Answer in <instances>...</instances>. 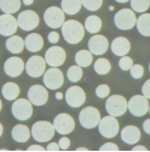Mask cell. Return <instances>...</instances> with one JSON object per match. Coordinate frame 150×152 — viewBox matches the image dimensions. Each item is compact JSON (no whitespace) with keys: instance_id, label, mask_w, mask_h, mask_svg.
Instances as JSON below:
<instances>
[{"instance_id":"cell-46","label":"cell","mask_w":150,"mask_h":152,"mask_svg":"<svg viewBox=\"0 0 150 152\" xmlns=\"http://www.w3.org/2000/svg\"><path fill=\"white\" fill-rule=\"evenodd\" d=\"M63 97H64V95L62 94V93H56V99H57V100H62Z\"/></svg>"},{"instance_id":"cell-5","label":"cell","mask_w":150,"mask_h":152,"mask_svg":"<svg viewBox=\"0 0 150 152\" xmlns=\"http://www.w3.org/2000/svg\"><path fill=\"white\" fill-rule=\"evenodd\" d=\"M105 110L110 116L121 117L127 111V100L122 95H111L105 101Z\"/></svg>"},{"instance_id":"cell-31","label":"cell","mask_w":150,"mask_h":152,"mask_svg":"<svg viewBox=\"0 0 150 152\" xmlns=\"http://www.w3.org/2000/svg\"><path fill=\"white\" fill-rule=\"evenodd\" d=\"M93 69L99 75H105V74H108L110 72L111 65H110L109 60H107V58H98V60L94 61Z\"/></svg>"},{"instance_id":"cell-43","label":"cell","mask_w":150,"mask_h":152,"mask_svg":"<svg viewBox=\"0 0 150 152\" xmlns=\"http://www.w3.org/2000/svg\"><path fill=\"white\" fill-rule=\"evenodd\" d=\"M27 151H46V148L40 146V145H30L27 148Z\"/></svg>"},{"instance_id":"cell-15","label":"cell","mask_w":150,"mask_h":152,"mask_svg":"<svg viewBox=\"0 0 150 152\" xmlns=\"http://www.w3.org/2000/svg\"><path fill=\"white\" fill-rule=\"evenodd\" d=\"M64 99H66V102L68 106L76 108L85 104L86 94L81 86L73 85V86L68 88V90L66 91V95H64Z\"/></svg>"},{"instance_id":"cell-37","label":"cell","mask_w":150,"mask_h":152,"mask_svg":"<svg viewBox=\"0 0 150 152\" xmlns=\"http://www.w3.org/2000/svg\"><path fill=\"white\" fill-rule=\"evenodd\" d=\"M130 73L133 79H139L144 74V67L142 65H133L130 69Z\"/></svg>"},{"instance_id":"cell-36","label":"cell","mask_w":150,"mask_h":152,"mask_svg":"<svg viewBox=\"0 0 150 152\" xmlns=\"http://www.w3.org/2000/svg\"><path fill=\"white\" fill-rule=\"evenodd\" d=\"M110 94V88L107 84H101L96 88V96L99 99H105Z\"/></svg>"},{"instance_id":"cell-41","label":"cell","mask_w":150,"mask_h":152,"mask_svg":"<svg viewBox=\"0 0 150 152\" xmlns=\"http://www.w3.org/2000/svg\"><path fill=\"white\" fill-rule=\"evenodd\" d=\"M47 39H48V42L51 43V44H56V43L59 42V34H58L56 31L50 32V33H48V37H47Z\"/></svg>"},{"instance_id":"cell-23","label":"cell","mask_w":150,"mask_h":152,"mask_svg":"<svg viewBox=\"0 0 150 152\" xmlns=\"http://www.w3.org/2000/svg\"><path fill=\"white\" fill-rule=\"evenodd\" d=\"M30 135V129L24 124H17L11 130V136L16 142H27Z\"/></svg>"},{"instance_id":"cell-19","label":"cell","mask_w":150,"mask_h":152,"mask_svg":"<svg viewBox=\"0 0 150 152\" xmlns=\"http://www.w3.org/2000/svg\"><path fill=\"white\" fill-rule=\"evenodd\" d=\"M18 23L17 20L11 14H3L0 15V35L11 37L17 31Z\"/></svg>"},{"instance_id":"cell-10","label":"cell","mask_w":150,"mask_h":152,"mask_svg":"<svg viewBox=\"0 0 150 152\" xmlns=\"http://www.w3.org/2000/svg\"><path fill=\"white\" fill-rule=\"evenodd\" d=\"M44 21L50 28L57 29L61 28L62 24L66 21V14L61 7L57 6H50L44 12Z\"/></svg>"},{"instance_id":"cell-18","label":"cell","mask_w":150,"mask_h":152,"mask_svg":"<svg viewBox=\"0 0 150 152\" xmlns=\"http://www.w3.org/2000/svg\"><path fill=\"white\" fill-rule=\"evenodd\" d=\"M109 48V42L104 35L101 34H93L90 40H89V50L97 56H101L104 53H107V50Z\"/></svg>"},{"instance_id":"cell-13","label":"cell","mask_w":150,"mask_h":152,"mask_svg":"<svg viewBox=\"0 0 150 152\" xmlns=\"http://www.w3.org/2000/svg\"><path fill=\"white\" fill-rule=\"evenodd\" d=\"M55 130L61 135H68L75 129V121L68 113H59L53 119Z\"/></svg>"},{"instance_id":"cell-25","label":"cell","mask_w":150,"mask_h":152,"mask_svg":"<svg viewBox=\"0 0 150 152\" xmlns=\"http://www.w3.org/2000/svg\"><path fill=\"white\" fill-rule=\"evenodd\" d=\"M19 93H21L19 86L16 83H12V82L5 83L1 88V94H3L4 99L7 101H15L18 97Z\"/></svg>"},{"instance_id":"cell-14","label":"cell","mask_w":150,"mask_h":152,"mask_svg":"<svg viewBox=\"0 0 150 152\" xmlns=\"http://www.w3.org/2000/svg\"><path fill=\"white\" fill-rule=\"evenodd\" d=\"M44 58L50 67H59L66 62L67 54H66L63 48L53 45L46 50V54H45Z\"/></svg>"},{"instance_id":"cell-22","label":"cell","mask_w":150,"mask_h":152,"mask_svg":"<svg viewBox=\"0 0 150 152\" xmlns=\"http://www.w3.org/2000/svg\"><path fill=\"white\" fill-rule=\"evenodd\" d=\"M24 46H26V49L30 53H38V51H40L44 46V38L40 34L30 33L26 37V39H24Z\"/></svg>"},{"instance_id":"cell-33","label":"cell","mask_w":150,"mask_h":152,"mask_svg":"<svg viewBox=\"0 0 150 152\" xmlns=\"http://www.w3.org/2000/svg\"><path fill=\"white\" fill-rule=\"evenodd\" d=\"M130 5L134 12L143 14L150 7V0H130Z\"/></svg>"},{"instance_id":"cell-35","label":"cell","mask_w":150,"mask_h":152,"mask_svg":"<svg viewBox=\"0 0 150 152\" xmlns=\"http://www.w3.org/2000/svg\"><path fill=\"white\" fill-rule=\"evenodd\" d=\"M132 66H133V61H132V58L130 56H127V55L121 56V58L119 61L120 69H122V71H130Z\"/></svg>"},{"instance_id":"cell-49","label":"cell","mask_w":150,"mask_h":152,"mask_svg":"<svg viewBox=\"0 0 150 152\" xmlns=\"http://www.w3.org/2000/svg\"><path fill=\"white\" fill-rule=\"evenodd\" d=\"M75 151H85V152H86V151H89V150H87L86 147H78V148L75 150Z\"/></svg>"},{"instance_id":"cell-29","label":"cell","mask_w":150,"mask_h":152,"mask_svg":"<svg viewBox=\"0 0 150 152\" xmlns=\"http://www.w3.org/2000/svg\"><path fill=\"white\" fill-rule=\"evenodd\" d=\"M75 62L80 67H89L93 62V54L90 50H79L75 54Z\"/></svg>"},{"instance_id":"cell-7","label":"cell","mask_w":150,"mask_h":152,"mask_svg":"<svg viewBox=\"0 0 150 152\" xmlns=\"http://www.w3.org/2000/svg\"><path fill=\"white\" fill-rule=\"evenodd\" d=\"M43 82L46 89L50 90H57L63 85L64 83V75L58 67H51L45 71L43 74Z\"/></svg>"},{"instance_id":"cell-21","label":"cell","mask_w":150,"mask_h":152,"mask_svg":"<svg viewBox=\"0 0 150 152\" xmlns=\"http://www.w3.org/2000/svg\"><path fill=\"white\" fill-rule=\"evenodd\" d=\"M111 51L114 55L116 56H125V55H127L130 53V50H131V43L128 42L127 38H125V37H118L115 38L114 40L111 42Z\"/></svg>"},{"instance_id":"cell-11","label":"cell","mask_w":150,"mask_h":152,"mask_svg":"<svg viewBox=\"0 0 150 152\" xmlns=\"http://www.w3.org/2000/svg\"><path fill=\"white\" fill-rule=\"evenodd\" d=\"M39 22H40L39 16H38V14L33 10L22 11L21 14H18V16H17L18 27L22 31H26V32L35 29L38 26H39Z\"/></svg>"},{"instance_id":"cell-47","label":"cell","mask_w":150,"mask_h":152,"mask_svg":"<svg viewBox=\"0 0 150 152\" xmlns=\"http://www.w3.org/2000/svg\"><path fill=\"white\" fill-rule=\"evenodd\" d=\"M34 3V0H23V4L24 5H32Z\"/></svg>"},{"instance_id":"cell-24","label":"cell","mask_w":150,"mask_h":152,"mask_svg":"<svg viewBox=\"0 0 150 152\" xmlns=\"http://www.w3.org/2000/svg\"><path fill=\"white\" fill-rule=\"evenodd\" d=\"M5 45H6L7 51H10L11 54H15V55L22 53L23 49L26 48L24 46V40L19 35H15V34L9 37V39L6 40Z\"/></svg>"},{"instance_id":"cell-34","label":"cell","mask_w":150,"mask_h":152,"mask_svg":"<svg viewBox=\"0 0 150 152\" xmlns=\"http://www.w3.org/2000/svg\"><path fill=\"white\" fill-rule=\"evenodd\" d=\"M82 6L89 11H97L102 7L103 0H81Z\"/></svg>"},{"instance_id":"cell-50","label":"cell","mask_w":150,"mask_h":152,"mask_svg":"<svg viewBox=\"0 0 150 152\" xmlns=\"http://www.w3.org/2000/svg\"><path fill=\"white\" fill-rule=\"evenodd\" d=\"M3 132H4V128H3V124L0 123V136L3 135Z\"/></svg>"},{"instance_id":"cell-26","label":"cell","mask_w":150,"mask_h":152,"mask_svg":"<svg viewBox=\"0 0 150 152\" xmlns=\"http://www.w3.org/2000/svg\"><path fill=\"white\" fill-rule=\"evenodd\" d=\"M136 27L143 37H150V14H143L137 18Z\"/></svg>"},{"instance_id":"cell-20","label":"cell","mask_w":150,"mask_h":152,"mask_svg":"<svg viewBox=\"0 0 150 152\" xmlns=\"http://www.w3.org/2000/svg\"><path fill=\"white\" fill-rule=\"evenodd\" d=\"M121 132V140L127 145H136L141 140V130L136 125H126Z\"/></svg>"},{"instance_id":"cell-48","label":"cell","mask_w":150,"mask_h":152,"mask_svg":"<svg viewBox=\"0 0 150 152\" xmlns=\"http://www.w3.org/2000/svg\"><path fill=\"white\" fill-rule=\"evenodd\" d=\"M116 3H120V4H125V3H127V1H130V0H115Z\"/></svg>"},{"instance_id":"cell-4","label":"cell","mask_w":150,"mask_h":152,"mask_svg":"<svg viewBox=\"0 0 150 152\" xmlns=\"http://www.w3.org/2000/svg\"><path fill=\"white\" fill-rule=\"evenodd\" d=\"M137 17L134 11L131 9H121L114 16V23L116 28L121 31H130L136 26Z\"/></svg>"},{"instance_id":"cell-42","label":"cell","mask_w":150,"mask_h":152,"mask_svg":"<svg viewBox=\"0 0 150 152\" xmlns=\"http://www.w3.org/2000/svg\"><path fill=\"white\" fill-rule=\"evenodd\" d=\"M46 151H61L59 148V145L57 142H50L47 146H46Z\"/></svg>"},{"instance_id":"cell-2","label":"cell","mask_w":150,"mask_h":152,"mask_svg":"<svg viewBox=\"0 0 150 152\" xmlns=\"http://www.w3.org/2000/svg\"><path fill=\"white\" fill-rule=\"evenodd\" d=\"M55 126L52 123L46 121H39L33 124L30 133L34 140L38 142H47L50 141L55 135Z\"/></svg>"},{"instance_id":"cell-17","label":"cell","mask_w":150,"mask_h":152,"mask_svg":"<svg viewBox=\"0 0 150 152\" xmlns=\"http://www.w3.org/2000/svg\"><path fill=\"white\" fill-rule=\"evenodd\" d=\"M26 67V63L23 62V60L21 57L17 56H12L10 58H7L4 63V72L11 78H16L19 77L22 74V72L24 71Z\"/></svg>"},{"instance_id":"cell-45","label":"cell","mask_w":150,"mask_h":152,"mask_svg":"<svg viewBox=\"0 0 150 152\" xmlns=\"http://www.w3.org/2000/svg\"><path fill=\"white\" fill-rule=\"evenodd\" d=\"M132 151H148V150H146V147L143 146V145H134V146L132 147Z\"/></svg>"},{"instance_id":"cell-39","label":"cell","mask_w":150,"mask_h":152,"mask_svg":"<svg viewBox=\"0 0 150 152\" xmlns=\"http://www.w3.org/2000/svg\"><path fill=\"white\" fill-rule=\"evenodd\" d=\"M99 151H119V146L114 142H107L99 147Z\"/></svg>"},{"instance_id":"cell-9","label":"cell","mask_w":150,"mask_h":152,"mask_svg":"<svg viewBox=\"0 0 150 152\" xmlns=\"http://www.w3.org/2000/svg\"><path fill=\"white\" fill-rule=\"evenodd\" d=\"M149 100L144 95H134L127 101V110L134 117H143L149 112Z\"/></svg>"},{"instance_id":"cell-44","label":"cell","mask_w":150,"mask_h":152,"mask_svg":"<svg viewBox=\"0 0 150 152\" xmlns=\"http://www.w3.org/2000/svg\"><path fill=\"white\" fill-rule=\"evenodd\" d=\"M143 130H144L146 134L150 135V119L144 121V123H143Z\"/></svg>"},{"instance_id":"cell-12","label":"cell","mask_w":150,"mask_h":152,"mask_svg":"<svg viewBox=\"0 0 150 152\" xmlns=\"http://www.w3.org/2000/svg\"><path fill=\"white\" fill-rule=\"evenodd\" d=\"M24 69H26V72L29 77L39 78L46 71V61L44 57H41L39 55H34V56L28 58Z\"/></svg>"},{"instance_id":"cell-28","label":"cell","mask_w":150,"mask_h":152,"mask_svg":"<svg viewBox=\"0 0 150 152\" xmlns=\"http://www.w3.org/2000/svg\"><path fill=\"white\" fill-rule=\"evenodd\" d=\"M85 31H87L91 34H96L102 29V20L98 16L91 15L85 20Z\"/></svg>"},{"instance_id":"cell-52","label":"cell","mask_w":150,"mask_h":152,"mask_svg":"<svg viewBox=\"0 0 150 152\" xmlns=\"http://www.w3.org/2000/svg\"><path fill=\"white\" fill-rule=\"evenodd\" d=\"M149 72H150V63H149Z\"/></svg>"},{"instance_id":"cell-8","label":"cell","mask_w":150,"mask_h":152,"mask_svg":"<svg viewBox=\"0 0 150 152\" xmlns=\"http://www.w3.org/2000/svg\"><path fill=\"white\" fill-rule=\"evenodd\" d=\"M99 121H101V113H99L97 108L92 106L82 108L79 113V122L85 129L96 128V126H98Z\"/></svg>"},{"instance_id":"cell-51","label":"cell","mask_w":150,"mask_h":152,"mask_svg":"<svg viewBox=\"0 0 150 152\" xmlns=\"http://www.w3.org/2000/svg\"><path fill=\"white\" fill-rule=\"evenodd\" d=\"M1 108H3V102H1V100H0V111H1Z\"/></svg>"},{"instance_id":"cell-53","label":"cell","mask_w":150,"mask_h":152,"mask_svg":"<svg viewBox=\"0 0 150 152\" xmlns=\"http://www.w3.org/2000/svg\"><path fill=\"white\" fill-rule=\"evenodd\" d=\"M149 113H150V106H149Z\"/></svg>"},{"instance_id":"cell-1","label":"cell","mask_w":150,"mask_h":152,"mask_svg":"<svg viewBox=\"0 0 150 152\" xmlns=\"http://www.w3.org/2000/svg\"><path fill=\"white\" fill-rule=\"evenodd\" d=\"M62 35L68 44H79L85 35V27L82 23L75 20L64 21L62 24Z\"/></svg>"},{"instance_id":"cell-30","label":"cell","mask_w":150,"mask_h":152,"mask_svg":"<svg viewBox=\"0 0 150 152\" xmlns=\"http://www.w3.org/2000/svg\"><path fill=\"white\" fill-rule=\"evenodd\" d=\"M21 0H0V10L4 14H16L21 9Z\"/></svg>"},{"instance_id":"cell-16","label":"cell","mask_w":150,"mask_h":152,"mask_svg":"<svg viewBox=\"0 0 150 152\" xmlns=\"http://www.w3.org/2000/svg\"><path fill=\"white\" fill-rule=\"evenodd\" d=\"M28 100L34 106H44L48 101V91L43 85H32L28 90Z\"/></svg>"},{"instance_id":"cell-32","label":"cell","mask_w":150,"mask_h":152,"mask_svg":"<svg viewBox=\"0 0 150 152\" xmlns=\"http://www.w3.org/2000/svg\"><path fill=\"white\" fill-rule=\"evenodd\" d=\"M82 67H80L79 65L75 66H70L67 71V78L71 82V83H76L82 78Z\"/></svg>"},{"instance_id":"cell-27","label":"cell","mask_w":150,"mask_h":152,"mask_svg":"<svg viewBox=\"0 0 150 152\" xmlns=\"http://www.w3.org/2000/svg\"><path fill=\"white\" fill-rule=\"evenodd\" d=\"M81 0H62L61 9L66 15H76L81 10Z\"/></svg>"},{"instance_id":"cell-40","label":"cell","mask_w":150,"mask_h":152,"mask_svg":"<svg viewBox=\"0 0 150 152\" xmlns=\"http://www.w3.org/2000/svg\"><path fill=\"white\" fill-rule=\"evenodd\" d=\"M142 93H143V95H144L148 100H150V79H148V80L143 84V86H142Z\"/></svg>"},{"instance_id":"cell-3","label":"cell","mask_w":150,"mask_h":152,"mask_svg":"<svg viewBox=\"0 0 150 152\" xmlns=\"http://www.w3.org/2000/svg\"><path fill=\"white\" fill-rule=\"evenodd\" d=\"M11 112L17 121H28L33 115V104L27 99H16L11 106Z\"/></svg>"},{"instance_id":"cell-6","label":"cell","mask_w":150,"mask_h":152,"mask_svg":"<svg viewBox=\"0 0 150 152\" xmlns=\"http://www.w3.org/2000/svg\"><path fill=\"white\" fill-rule=\"evenodd\" d=\"M98 130L103 137L105 139H112L115 137L120 132V124L116 117L114 116H107L101 118L98 123Z\"/></svg>"},{"instance_id":"cell-38","label":"cell","mask_w":150,"mask_h":152,"mask_svg":"<svg viewBox=\"0 0 150 152\" xmlns=\"http://www.w3.org/2000/svg\"><path fill=\"white\" fill-rule=\"evenodd\" d=\"M58 145H59V148L62 151H66L70 147V140L67 137V136H63V137H61L59 139V141H58Z\"/></svg>"}]
</instances>
